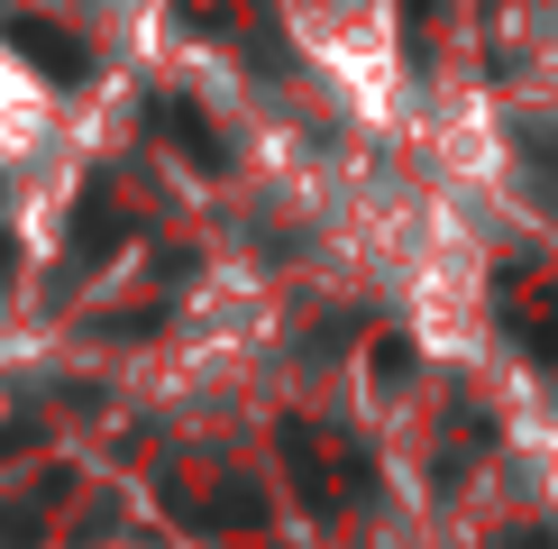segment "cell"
I'll list each match as a JSON object with an SVG mask.
<instances>
[{
    "instance_id": "obj_1",
    "label": "cell",
    "mask_w": 558,
    "mask_h": 549,
    "mask_svg": "<svg viewBox=\"0 0 558 549\" xmlns=\"http://www.w3.org/2000/svg\"><path fill=\"white\" fill-rule=\"evenodd\" d=\"M183 19H193L202 37H247L266 74H275V56H284V46H275V19H266V0H183Z\"/></svg>"
},
{
    "instance_id": "obj_2",
    "label": "cell",
    "mask_w": 558,
    "mask_h": 549,
    "mask_svg": "<svg viewBox=\"0 0 558 549\" xmlns=\"http://www.w3.org/2000/svg\"><path fill=\"white\" fill-rule=\"evenodd\" d=\"M0 37H10L19 56L37 64L46 83H83V74H92V46H83V37H64V28H46V19H10Z\"/></svg>"
},
{
    "instance_id": "obj_3",
    "label": "cell",
    "mask_w": 558,
    "mask_h": 549,
    "mask_svg": "<svg viewBox=\"0 0 558 549\" xmlns=\"http://www.w3.org/2000/svg\"><path fill=\"white\" fill-rule=\"evenodd\" d=\"M120 247H129V211H120L110 193H92V202H83V220H74V239H64V266L92 274V266L120 257Z\"/></svg>"
},
{
    "instance_id": "obj_4",
    "label": "cell",
    "mask_w": 558,
    "mask_h": 549,
    "mask_svg": "<svg viewBox=\"0 0 558 549\" xmlns=\"http://www.w3.org/2000/svg\"><path fill=\"white\" fill-rule=\"evenodd\" d=\"M284 467H293V486H302V503H312V513H339L348 503V467H320V440L312 430H284Z\"/></svg>"
},
{
    "instance_id": "obj_5",
    "label": "cell",
    "mask_w": 558,
    "mask_h": 549,
    "mask_svg": "<svg viewBox=\"0 0 558 549\" xmlns=\"http://www.w3.org/2000/svg\"><path fill=\"white\" fill-rule=\"evenodd\" d=\"M513 147H522V174H531V193H541L549 211H558V129H549V120H522V137H513Z\"/></svg>"
},
{
    "instance_id": "obj_6",
    "label": "cell",
    "mask_w": 558,
    "mask_h": 549,
    "mask_svg": "<svg viewBox=\"0 0 558 549\" xmlns=\"http://www.w3.org/2000/svg\"><path fill=\"white\" fill-rule=\"evenodd\" d=\"M156 120L183 137V156H193V166H220V137H211V120H202L193 101H156Z\"/></svg>"
},
{
    "instance_id": "obj_7",
    "label": "cell",
    "mask_w": 558,
    "mask_h": 549,
    "mask_svg": "<svg viewBox=\"0 0 558 549\" xmlns=\"http://www.w3.org/2000/svg\"><path fill=\"white\" fill-rule=\"evenodd\" d=\"M193 522H229V532H257V495L247 486H211L193 503Z\"/></svg>"
},
{
    "instance_id": "obj_8",
    "label": "cell",
    "mask_w": 558,
    "mask_h": 549,
    "mask_svg": "<svg viewBox=\"0 0 558 549\" xmlns=\"http://www.w3.org/2000/svg\"><path fill=\"white\" fill-rule=\"evenodd\" d=\"M0 266H10V239H0Z\"/></svg>"
}]
</instances>
